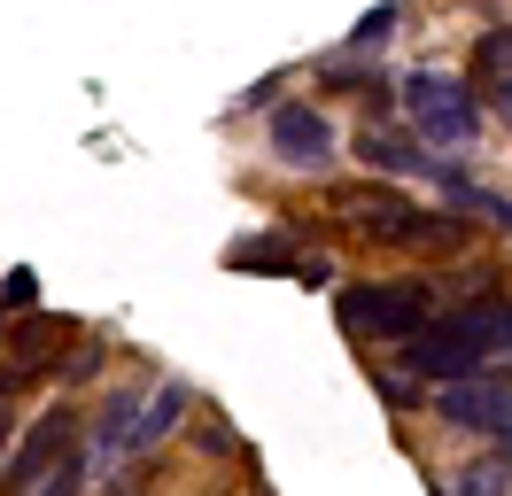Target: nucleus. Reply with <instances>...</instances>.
I'll list each match as a JSON object with an SVG mask.
<instances>
[{"instance_id":"nucleus-1","label":"nucleus","mask_w":512,"mask_h":496,"mask_svg":"<svg viewBox=\"0 0 512 496\" xmlns=\"http://www.w3.org/2000/svg\"><path fill=\"white\" fill-rule=\"evenodd\" d=\"M505 349H512V303L505 295H481V303L443 310V318L404 349V372H427V380L458 388V380H481V365H497Z\"/></svg>"},{"instance_id":"nucleus-2","label":"nucleus","mask_w":512,"mask_h":496,"mask_svg":"<svg viewBox=\"0 0 512 496\" xmlns=\"http://www.w3.org/2000/svg\"><path fill=\"white\" fill-rule=\"evenodd\" d=\"M443 310H435V287L427 279H357V287H342V326H350L357 341H404L412 349L427 326H435Z\"/></svg>"},{"instance_id":"nucleus-3","label":"nucleus","mask_w":512,"mask_h":496,"mask_svg":"<svg viewBox=\"0 0 512 496\" xmlns=\"http://www.w3.org/2000/svg\"><path fill=\"white\" fill-rule=\"evenodd\" d=\"M342 217H350L357 233H373V241H396V248H458L466 233L450 225V217H427L412 210L404 194H388V186H357V194H342Z\"/></svg>"},{"instance_id":"nucleus-4","label":"nucleus","mask_w":512,"mask_h":496,"mask_svg":"<svg viewBox=\"0 0 512 496\" xmlns=\"http://www.w3.org/2000/svg\"><path fill=\"white\" fill-rule=\"evenodd\" d=\"M404 101H412V124L435 140V148H466V140L481 132V109H474V93L458 86V78L412 70V78H404Z\"/></svg>"},{"instance_id":"nucleus-5","label":"nucleus","mask_w":512,"mask_h":496,"mask_svg":"<svg viewBox=\"0 0 512 496\" xmlns=\"http://www.w3.org/2000/svg\"><path fill=\"white\" fill-rule=\"evenodd\" d=\"M70 458H78V419H70V403H55V411H47L24 442H16V458H8V489L32 496L39 481H55Z\"/></svg>"},{"instance_id":"nucleus-6","label":"nucleus","mask_w":512,"mask_h":496,"mask_svg":"<svg viewBox=\"0 0 512 496\" xmlns=\"http://www.w3.org/2000/svg\"><path fill=\"white\" fill-rule=\"evenodd\" d=\"M435 411H443L450 427H481V434H497V442L512 434V388H505V372H481V380L435 388Z\"/></svg>"},{"instance_id":"nucleus-7","label":"nucleus","mask_w":512,"mask_h":496,"mask_svg":"<svg viewBox=\"0 0 512 496\" xmlns=\"http://www.w3.org/2000/svg\"><path fill=\"white\" fill-rule=\"evenodd\" d=\"M272 155L280 163H326L334 155V124L319 117V109H303V101H288V109H272Z\"/></svg>"},{"instance_id":"nucleus-8","label":"nucleus","mask_w":512,"mask_h":496,"mask_svg":"<svg viewBox=\"0 0 512 496\" xmlns=\"http://www.w3.org/2000/svg\"><path fill=\"white\" fill-rule=\"evenodd\" d=\"M179 419H187V388H179V380H163L156 396L140 403V419H132V442H125V450H156V442L179 427Z\"/></svg>"},{"instance_id":"nucleus-9","label":"nucleus","mask_w":512,"mask_h":496,"mask_svg":"<svg viewBox=\"0 0 512 496\" xmlns=\"http://www.w3.org/2000/svg\"><path fill=\"white\" fill-rule=\"evenodd\" d=\"M225 264H233V272H295V279H303V264H311V256H288V241H280V233H264V241H241Z\"/></svg>"},{"instance_id":"nucleus-10","label":"nucleus","mask_w":512,"mask_h":496,"mask_svg":"<svg viewBox=\"0 0 512 496\" xmlns=\"http://www.w3.org/2000/svg\"><path fill=\"white\" fill-rule=\"evenodd\" d=\"M443 202H450V210H474V217H489V225H505V233H512V202H505V194H481L474 179H443Z\"/></svg>"},{"instance_id":"nucleus-11","label":"nucleus","mask_w":512,"mask_h":496,"mask_svg":"<svg viewBox=\"0 0 512 496\" xmlns=\"http://www.w3.org/2000/svg\"><path fill=\"white\" fill-rule=\"evenodd\" d=\"M357 155H365V163H381V171H419V148L388 140V132H357Z\"/></svg>"},{"instance_id":"nucleus-12","label":"nucleus","mask_w":512,"mask_h":496,"mask_svg":"<svg viewBox=\"0 0 512 496\" xmlns=\"http://www.w3.org/2000/svg\"><path fill=\"white\" fill-rule=\"evenodd\" d=\"M458 496H512V465L505 458H481L458 473Z\"/></svg>"},{"instance_id":"nucleus-13","label":"nucleus","mask_w":512,"mask_h":496,"mask_svg":"<svg viewBox=\"0 0 512 496\" xmlns=\"http://www.w3.org/2000/svg\"><path fill=\"white\" fill-rule=\"evenodd\" d=\"M474 62H481V78H497V86H512V31H489Z\"/></svg>"},{"instance_id":"nucleus-14","label":"nucleus","mask_w":512,"mask_h":496,"mask_svg":"<svg viewBox=\"0 0 512 496\" xmlns=\"http://www.w3.org/2000/svg\"><path fill=\"white\" fill-rule=\"evenodd\" d=\"M388 31H396V8H373V16H357V31H350V47H381Z\"/></svg>"},{"instance_id":"nucleus-15","label":"nucleus","mask_w":512,"mask_h":496,"mask_svg":"<svg viewBox=\"0 0 512 496\" xmlns=\"http://www.w3.org/2000/svg\"><path fill=\"white\" fill-rule=\"evenodd\" d=\"M32 496H86V458H70L63 473H55V481H39Z\"/></svg>"},{"instance_id":"nucleus-16","label":"nucleus","mask_w":512,"mask_h":496,"mask_svg":"<svg viewBox=\"0 0 512 496\" xmlns=\"http://www.w3.org/2000/svg\"><path fill=\"white\" fill-rule=\"evenodd\" d=\"M8 434H16V427H8V396H0V450H8Z\"/></svg>"},{"instance_id":"nucleus-17","label":"nucleus","mask_w":512,"mask_h":496,"mask_svg":"<svg viewBox=\"0 0 512 496\" xmlns=\"http://www.w3.org/2000/svg\"><path fill=\"white\" fill-rule=\"evenodd\" d=\"M497 101H505V117H512V86H497Z\"/></svg>"}]
</instances>
